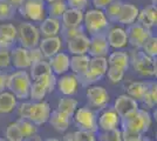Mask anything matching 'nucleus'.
Wrapping results in <instances>:
<instances>
[{"label":"nucleus","instance_id":"1","mask_svg":"<svg viewBox=\"0 0 157 141\" xmlns=\"http://www.w3.org/2000/svg\"><path fill=\"white\" fill-rule=\"evenodd\" d=\"M151 122H152V119H151L150 113L144 108H138L134 113L122 118L120 125L122 126V129L132 131L143 135L149 131Z\"/></svg>","mask_w":157,"mask_h":141},{"label":"nucleus","instance_id":"2","mask_svg":"<svg viewBox=\"0 0 157 141\" xmlns=\"http://www.w3.org/2000/svg\"><path fill=\"white\" fill-rule=\"evenodd\" d=\"M31 85L32 79L27 71H15L8 74L6 89H8V92H11L17 99L25 100L29 95Z\"/></svg>","mask_w":157,"mask_h":141},{"label":"nucleus","instance_id":"3","mask_svg":"<svg viewBox=\"0 0 157 141\" xmlns=\"http://www.w3.org/2000/svg\"><path fill=\"white\" fill-rule=\"evenodd\" d=\"M83 28L90 35L105 33L109 27V21L107 20L105 15V12L101 10H88L83 14Z\"/></svg>","mask_w":157,"mask_h":141},{"label":"nucleus","instance_id":"4","mask_svg":"<svg viewBox=\"0 0 157 141\" xmlns=\"http://www.w3.org/2000/svg\"><path fill=\"white\" fill-rule=\"evenodd\" d=\"M129 58H130V62L132 65L134 71L138 75L147 76V78H151V76L157 75L156 59L145 55L141 49L132 51V53H131V55H129Z\"/></svg>","mask_w":157,"mask_h":141},{"label":"nucleus","instance_id":"5","mask_svg":"<svg viewBox=\"0 0 157 141\" xmlns=\"http://www.w3.org/2000/svg\"><path fill=\"white\" fill-rule=\"evenodd\" d=\"M56 80H58L56 75L52 73L47 76L41 78L39 80L32 81L28 98H31L32 102L44 101L47 94L52 93L56 88Z\"/></svg>","mask_w":157,"mask_h":141},{"label":"nucleus","instance_id":"6","mask_svg":"<svg viewBox=\"0 0 157 141\" xmlns=\"http://www.w3.org/2000/svg\"><path fill=\"white\" fill-rule=\"evenodd\" d=\"M73 119L76 127L81 131H89L96 133L98 131V114L88 106L80 107L73 114Z\"/></svg>","mask_w":157,"mask_h":141},{"label":"nucleus","instance_id":"7","mask_svg":"<svg viewBox=\"0 0 157 141\" xmlns=\"http://www.w3.org/2000/svg\"><path fill=\"white\" fill-rule=\"evenodd\" d=\"M18 29V37L21 47L26 49H32L34 47H38L40 41V31L34 24L29 21H22L19 25Z\"/></svg>","mask_w":157,"mask_h":141},{"label":"nucleus","instance_id":"8","mask_svg":"<svg viewBox=\"0 0 157 141\" xmlns=\"http://www.w3.org/2000/svg\"><path fill=\"white\" fill-rule=\"evenodd\" d=\"M46 5L45 0H25L18 11L28 20L41 22L47 17Z\"/></svg>","mask_w":157,"mask_h":141},{"label":"nucleus","instance_id":"9","mask_svg":"<svg viewBox=\"0 0 157 141\" xmlns=\"http://www.w3.org/2000/svg\"><path fill=\"white\" fill-rule=\"evenodd\" d=\"M86 98H87V101L89 104L88 107L96 108V109L105 108L109 100H110L108 91L103 86H98V85H92V86L87 87Z\"/></svg>","mask_w":157,"mask_h":141},{"label":"nucleus","instance_id":"10","mask_svg":"<svg viewBox=\"0 0 157 141\" xmlns=\"http://www.w3.org/2000/svg\"><path fill=\"white\" fill-rule=\"evenodd\" d=\"M127 32V39H128V44H130L131 46L135 49H141V47L143 45L145 40L152 35L151 29H148L141 24H138L137 21L131 24L125 29Z\"/></svg>","mask_w":157,"mask_h":141},{"label":"nucleus","instance_id":"11","mask_svg":"<svg viewBox=\"0 0 157 141\" xmlns=\"http://www.w3.org/2000/svg\"><path fill=\"white\" fill-rule=\"evenodd\" d=\"M52 112V108L47 101H39V102H32L28 112L27 120L32 121L35 126H41L48 122L49 115Z\"/></svg>","mask_w":157,"mask_h":141},{"label":"nucleus","instance_id":"12","mask_svg":"<svg viewBox=\"0 0 157 141\" xmlns=\"http://www.w3.org/2000/svg\"><path fill=\"white\" fill-rule=\"evenodd\" d=\"M121 122V118L113 107H105L98 116V127L102 132H109L117 129Z\"/></svg>","mask_w":157,"mask_h":141},{"label":"nucleus","instance_id":"13","mask_svg":"<svg viewBox=\"0 0 157 141\" xmlns=\"http://www.w3.org/2000/svg\"><path fill=\"white\" fill-rule=\"evenodd\" d=\"M90 39V44H89V49H88V55L90 58H95V57H105L110 51V46L107 41V37L105 33L96 34V35H92Z\"/></svg>","mask_w":157,"mask_h":141},{"label":"nucleus","instance_id":"14","mask_svg":"<svg viewBox=\"0 0 157 141\" xmlns=\"http://www.w3.org/2000/svg\"><path fill=\"white\" fill-rule=\"evenodd\" d=\"M113 108L115 109V112L118 114V116L122 119L127 115L134 113L140 107H138V102L136 100H134L132 98H130L127 94H121L115 99Z\"/></svg>","mask_w":157,"mask_h":141},{"label":"nucleus","instance_id":"15","mask_svg":"<svg viewBox=\"0 0 157 141\" xmlns=\"http://www.w3.org/2000/svg\"><path fill=\"white\" fill-rule=\"evenodd\" d=\"M56 88L63 96H72L78 92V76L73 73H66L56 80Z\"/></svg>","mask_w":157,"mask_h":141},{"label":"nucleus","instance_id":"16","mask_svg":"<svg viewBox=\"0 0 157 141\" xmlns=\"http://www.w3.org/2000/svg\"><path fill=\"white\" fill-rule=\"evenodd\" d=\"M11 65L18 71H25L31 67V60L28 49L21 46L13 47L11 49Z\"/></svg>","mask_w":157,"mask_h":141},{"label":"nucleus","instance_id":"17","mask_svg":"<svg viewBox=\"0 0 157 141\" xmlns=\"http://www.w3.org/2000/svg\"><path fill=\"white\" fill-rule=\"evenodd\" d=\"M52 73L55 75H63L69 71V64H71V57L66 52H59L58 54L49 58L48 61Z\"/></svg>","mask_w":157,"mask_h":141},{"label":"nucleus","instance_id":"18","mask_svg":"<svg viewBox=\"0 0 157 141\" xmlns=\"http://www.w3.org/2000/svg\"><path fill=\"white\" fill-rule=\"evenodd\" d=\"M105 37H107V41L109 44V46L115 48V49H120L123 48L128 45V39H127V32L124 28L118 26H114L109 28L105 32Z\"/></svg>","mask_w":157,"mask_h":141},{"label":"nucleus","instance_id":"19","mask_svg":"<svg viewBox=\"0 0 157 141\" xmlns=\"http://www.w3.org/2000/svg\"><path fill=\"white\" fill-rule=\"evenodd\" d=\"M39 49L42 52L44 57L49 59L53 55L58 54L62 47V39L59 35L56 37H48V38H44L42 40L39 41Z\"/></svg>","mask_w":157,"mask_h":141},{"label":"nucleus","instance_id":"20","mask_svg":"<svg viewBox=\"0 0 157 141\" xmlns=\"http://www.w3.org/2000/svg\"><path fill=\"white\" fill-rule=\"evenodd\" d=\"M67 42V49L72 55H83L88 53L90 39L87 34H81L74 39L66 41Z\"/></svg>","mask_w":157,"mask_h":141},{"label":"nucleus","instance_id":"21","mask_svg":"<svg viewBox=\"0 0 157 141\" xmlns=\"http://www.w3.org/2000/svg\"><path fill=\"white\" fill-rule=\"evenodd\" d=\"M138 12L140 10L137 8L136 5L131 4V2H125L123 1L121 11H120V15H118L117 24H122V25H131L134 22H136L138 17Z\"/></svg>","mask_w":157,"mask_h":141},{"label":"nucleus","instance_id":"22","mask_svg":"<svg viewBox=\"0 0 157 141\" xmlns=\"http://www.w3.org/2000/svg\"><path fill=\"white\" fill-rule=\"evenodd\" d=\"M138 24H141L142 26H144L148 29H151L152 27L156 26L157 24V8L156 6H149L142 8L140 12H138L137 20Z\"/></svg>","mask_w":157,"mask_h":141},{"label":"nucleus","instance_id":"23","mask_svg":"<svg viewBox=\"0 0 157 141\" xmlns=\"http://www.w3.org/2000/svg\"><path fill=\"white\" fill-rule=\"evenodd\" d=\"M83 11H78L74 8H67L63 15L61 17V27L65 28H71V27H78L81 26L83 22Z\"/></svg>","mask_w":157,"mask_h":141},{"label":"nucleus","instance_id":"24","mask_svg":"<svg viewBox=\"0 0 157 141\" xmlns=\"http://www.w3.org/2000/svg\"><path fill=\"white\" fill-rule=\"evenodd\" d=\"M48 122L51 123V126H52L55 131H58L60 133H63V132H66V131L69 128V125H71V116L61 113L58 109H54V111L51 112Z\"/></svg>","mask_w":157,"mask_h":141},{"label":"nucleus","instance_id":"25","mask_svg":"<svg viewBox=\"0 0 157 141\" xmlns=\"http://www.w3.org/2000/svg\"><path fill=\"white\" fill-rule=\"evenodd\" d=\"M40 34H42L45 38L48 37H56L61 31V21L59 19H54L46 17L41 21L39 27Z\"/></svg>","mask_w":157,"mask_h":141},{"label":"nucleus","instance_id":"26","mask_svg":"<svg viewBox=\"0 0 157 141\" xmlns=\"http://www.w3.org/2000/svg\"><path fill=\"white\" fill-rule=\"evenodd\" d=\"M108 66H113V67H118L123 71H128L129 65H130V58L129 54L125 51H116V52H111L108 58Z\"/></svg>","mask_w":157,"mask_h":141},{"label":"nucleus","instance_id":"27","mask_svg":"<svg viewBox=\"0 0 157 141\" xmlns=\"http://www.w3.org/2000/svg\"><path fill=\"white\" fill-rule=\"evenodd\" d=\"M89 61L90 57L88 54L83 55H73L71 57V64H69V69L75 74L76 76L83 74L89 67Z\"/></svg>","mask_w":157,"mask_h":141},{"label":"nucleus","instance_id":"28","mask_svg":"<svg viewBox=\"0 0 157 141\" xmlns=\"http://www.w3.org/2000/svg\"><path fill=\"white\" fill-rule=\"evenodd\" d=\"M18 99L8 91L0 93V114H10L17 108Z\"/></svg>","mask_w":157,"mask_h":141},{"label":"nucleus","instance_id":"29","mask_svg":"<svg viewBox=\"0 0 157 141\" xmlns=\"http://www.w3.org/2000/svg\"><path fill=\"white\" fill-rule=\"evenodd\" d=\"M148 87V81H132L127 85V95H129L134 100L141 101L143 100L144 93Z\"/></svg>","mask_w":157,"mask_h":141},{"label":"nucleus","instance_id":"30","mask_svg":"<svg viewBox=\"0 0 157 141\" xmlns=\"http://www.w3.org/2000/svg\"><path fill=\"white\" fill-rule=\"evenodd\" d=\"M28 74H29L31 79L33 81H35L44 78V76L52 74V69H51L48 61L42 60L39 61V62H35V64H32L31 67H29V73Z\"/></svg>","mask_w":157,"mask_h":141},{"label":"nucleus","instance_id":"31","mask_svg":"<svg viewBox=\"0 0 157 141\" xmlns=\"http://www.w3.org/2000/svg\"><path fill=\"white\" fill-rule=\"evenodd\" d=\"M78 108V101L74 99L72 96H62L60 98L58 101V107L56 109L63 113V114L68 115L72 118L73 114L75 113V111Z\"/></svg>","mask_w":157,"mask_h":141},{"label":"nucleus","instance_id":"32","mask_svg":"<svg viewBox=\"0 0 157 141\" xmlns=\"http://www.w3.org/2000/svg\"><path fill=\"white\" fill-rule=\"evenodd\" d=\"M67 8H68V6L66 4V0H59V1L47 4L46 13L49 18H54V19H59L60 20L63 13L67 11Z\"/></svg>","mask_w":157,"mask_h":141},{"label":"nucleus","instance_id":"33","mask_svg":"<svg viewBox=\"0 0 157 141\" xmlns=\"http://www.w3.org/2000/svg\"><path fill=\"white\" fill-rule=\"evenodd\" d=\"M144 105L148 108H154L157 104V84L156 81H148V87L144 93L143 100Z\"/></svg>","mask_w":157,"mask_h":141},{"label":"nucleus","instance_id":"34","mask_svg":"<svg viewBox=\"0 0 157 141\" xmlns=\"http://www.w3.org/2000/svg\"><path fill=\"white\" fill-rule=\"evenodd\" d=\"M15 122H17V125H18L24 139H26L28 136H32L34 134H38V126H35L32 121L19 118V119L15 120Z\"/></svg>","mask_w":157,"mask_h":141},{"label":"nucleus","instance_id":"35","mask_svg":"<svg viewBox=\"0 0 157 141\" xmlns=\"http://www.w3.org/2000/svg\"><path fill=\"white\" fill-rule=\"evenodd\" d=\"M122 4H123L122 0H114L110 5H108V6L105 7V10L103 12H105L107 20L109 21V22H117Z\"/></svg>","mask_w":157,"mask_h":141},{"label":"nucleus","instance_id":"36","mask_svg":"<svg viewBox=\"0 0 157 141\" xmlns=\"http://www.w3.org/2000/svg\"><path fill=\"white\" fill-rule=\"evenodd\" d=\"M141 51H142L145 55L156 59V55H157V38H156V35H154V34L150 35V37L145 40V42L142 45Z\"/></svg>","mask_w":157,"mask_h":141},{"label":"nucleus","instance_id":"37","mask_svg":"<svg viewBox=\"0 0 157 141\" xmlns=\"http://www.w3.org/2000/svg\"><path fill=\"white\" fill-rule=\"evenodd\" d=\"M17 10L7 0H0V21H7L13 19Z\"/></svg>","mask_w":157,"mask_h":141},{"label":"nucleus","instance_id":"38","mask_svg":"<svg viewBox=\"0 0 157 141\" xmlns=\"http://www.w3.org/2000/svg\"><path fill=\"white\" fill-rule=\"evenodd\" d=\"M5 139L6 141H24V136L21 134L15 121L8 123V126L6 127V132H5Z\"/></svg>","mask_w":157,"mask_h":141},{"label":"nucleus","instance_id":"39","mask_svg":"<svg viewBox=\"0 0 157 141\" xmlns=\"http://www.w3.org/2000/svg\"><path fill=\"white\" fill-rule=\"evenodd\" d=\"M61 34H62V38L65 41H68L71 39H74L81 34H85V28L83 26H78V27H71V28H65V27H61Z\"/></svg>","mask_w":157,"mask_h":141},{"label":"nucleus","instance_id":"40","mask_svg":"<svg viewBox=\"0 0 157 141\" xmlns=\"http://www.w3.org/2000/svg\"><path fill=\"white\" fill-rule=\"evenodd\" d=\"M125 71L121 69L118 67H113V66H108V69H107V73L105 75L108 76V79L111 84H118L121 82L123 76H124Z\"/></svg>","mask_w":157,"mask_h":141},{"label":"nucleus","instance_id":"41","mask_svg":"<svg viewBox=\"0 0 157 141\" xmlns=\"http://www.w3.org/2000/svg\"><path fill=\"white\" fill-rule=\"evenodd\" d=\"M0 34L12 41L17 40L18 29L12 24H0Z\"/></svg>","mask_w":157,"mask_h":141},{"label":"nucleus","instance_id":"42","mask_svg":"<svg viewBox=\"0 0 157 141\" xmlns=\"http://www.w3.org/2000/svg\"><path fill=\"white\" fill-rule=\"evenodd\" d=\"M74 133V141H96V133L78 129Z\"/></svg>","mask_w":157,"mask_h":141},{"label":"nucleus","instance_id":"43","mask_svg":"<svg viewBox=\"0 0 157 141\" xmlns=\"http://www.w3.org/2000/svg\"><path fill=\"white\" fill-rule=\"evenodd\" d=\"M100 141H122L121 129H113L109 132H102L100 134Z\"/></svg>","mask_w":157,"mask_h":141},{"label":"nucleus","instance_id":"44","mask_svg":"<svg viewBox=\"0 0 157 141\" xmlns=\"http://www.w3.org/2000/svg\"><path fill=\"white\" fill-rule=\"evenodd\" d=\"M11 66V49H0V69Z\"/></svg>","mask_w":157,"mask_h":141},{"label":"nucleus","instance_id":"45","mask_svg":"<svg viewBox=\"0 0 157 141\" xmlns=\"http://www.w3.org/2000/svg\"><path fill=\"white\" fill-rule=\"evenodd\" d=\"M66 4L68 8H74L78 11H83L88 6L89 0H66Z\"/></svg>","mask_w":157,"mask_h":141},{"label":"nucleus","instance_id":"46","mask_svg":"<svg viewBox=\"0 0 157 141\" xmlns=\"http://www.w3.org/2000/svg\"><path fill=\"white\" fill-rule=\"evenodd\" d=\"M28 54H29L31 64H35V62L45 60V57H44L42 52L39 49V47H34L32 49H28Z\"/></svg>","mask_w":157,"mask_h":141},{"label":"nucleus","instance_id":"47","mask_svg":"<svg viewBox=\"0 0 157 141\" xmlns=\"http://www.w3.org/2000/svg\"><path fill=\"white\" fill-rule=\"evenodd\" d=\"M121 136H122V141H136L142 136V134L132 131H128V129H121Z\"/></svg>","mask_w":157,"mask_h":141},{"label":"nucleus","instance_id":"48","mask_svg":"<svg viewBox=\"0 0 157 141\" xmlns=\"http://www.w3.org/2000/svg\"><path fill=\"white\" fill-rule=\"evenodd\" d=\"M31 107V101L29 102H21L18 106V115L20 119H27L28 118V112Z\"/></svg>","mask_w":157,"mask_h":141},{"label":"nucleus","instance_id":"49","mask_svg":"<svg viewBox=\"0 0 157 141\" xmlns=\"http://www.w3.org/2000/svg\"><path fill=\"white\" fill-rule=\"evenodd\" d=\"M14 45V41L7 39L0 34V49H12Z\"/></svg>","mask_w":157,"mask_h":141},{"label":"nucleus","instance_id":"50","mask_svg":"<svg viewBox=\"0 0 157 141\" xmlns=\"http://www.w3.org/2000/svg\"><path fill=\"white\" fill-rule=\"evenodd\" d=\"M92 1L93 5H94V7L96 10L103 11V10H105V7L108 6V5H110L114 0H92Z\"/></svg>","mask_w":157,"mask_h":141},{"label":"nucleus","instance_id":"51","mask_svg":"<svg viewBox=\"0 0 157 141\" xmlns=\"http://www.w3.org/2000/svg\"><path fill=\"white\" fill-rule=\"evenodd\" d=\"M7 79H8V74L4 69H0V93L4 92V91H6Z\"/></svg>","mask_w":157,"mask_h":141},{"label":"nucleus","instance_id":"52","mask_svg":"<svg viewBox=\"0 0 157 141\" xmlns=\"http://www.w3.org/2000/svg\"><path fill=\"white\" fill-rule=\"evenodd\" d=\"M7 1H8V2L12 5V7H13V8H15V10L18 11L20 7H21V5L24 4V1H25V0H7Z\"/></svg>","mask_w":157,"mask_h":141},{"label":"nucleus","instance_id":"53","mask_svg":"<svg viewBox=\"0 0 157 141\" xmlns=\"http://www.w3.org/2000/svg\"><path fill=\"white\" fill-rule=\"evenodd\" d=\"M24 141H44V140H42V138L39 134H34L32 136H28L26 139H24Z\"/></svg>","mask_w":157,"mask_h":141},{"label":"nucleus","instance_id":"54","mask_svg":"<svg viewBox=\"0 0 157 141\" xmlns=\"http://www.w3.org/2000/svg\"><path fill=\"white\" fill-rule=\"evenodd\" d=\"M63 141H74V133L69 132L63 136Z\"/></svg>","mask_w":157,"mask_h":141},{"label":"nucleus","instance_id":"55","mask_svg":"<svg viewBox=\"0 0 157 141\" xmlns=\"http://www.w3.org/2000/svg\"><path fill=\"white\" fill-rule=\"evenodd\" d=\"M136 141H151V140L149 139V138H147V136H143V135H142V136H141L140 139H137Z\"/></svg>","mask_w":157,"mask_h":141},{"label":"nucleus","instance_id":"56","mask_svg":"<svg viewBox=\"0 0 157 141\" xmlns=\"http://www.w3.org/2000/svg\"><path fill=\"white\" fill-rule=\"evenodd\" d=\"M45 141H60V140L59 139H55V138H48V139Z\"/></svg>","mask_w":157,"mask_h":141},{"label":"nucleus","instance_id":"57","mask_svg":"<svg viewBox=\"0 0 157 141\" xmlns=\"http://www.w3.org/2000/svg\"><path fill=\"white\" fill-rule=\"evenodd\" d=\"M54 1H59V0H45V2H48V4H51V2H54Z\"/></svg>","mask_w":157,"mask_h":141},{"label":"nucleus","instance_id":"58","mask_svg":"<svg viewBox=\"0 0 157 141\" xmlns=\"http://www.w3.org/2000/svg\"><path fill=\"white\" fill-rule=\"evenodd\" d=\"M151 5H152V6H156V0H152V2H151Z\"/></svg>","mask_w":157,"mask_h":141},{"label":"nucleus","instance_id":"59","mask_svg":"<svg viewBox=\"0 0 157 141\" xmlns=\"http://www.w3.org/2000/svg\"><path fill=\"white\" fill-rule=\"evenodd\" d=\"M0 141H6V139H4V138H0Z\"/></svg>","mask_w":157,"mask_h":141}]
</instances>
